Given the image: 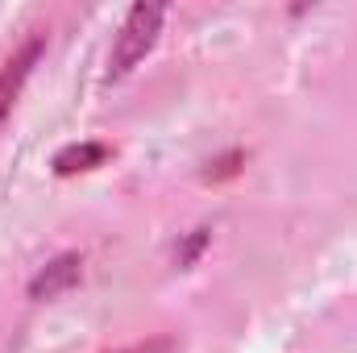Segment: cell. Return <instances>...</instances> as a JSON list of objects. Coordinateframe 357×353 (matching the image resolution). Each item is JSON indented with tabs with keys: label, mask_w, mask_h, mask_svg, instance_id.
<instances>
[{
	"label": "cell",
	"mask_w": 357,
	"mask_h": 353,
	"mask_svg": "<svg viewBox=\"0 0 357 353\" xmlns=\"http://www.w3.org/2000/svg\"><path fill=\"white\" fill-rule=\"evenodd\" d=\"M162 21H167V8L162 4H133L129 8V17L116 29L112 54H108V80H125L154 50V42L162 33Z\"/></svg>",
	"instance_id": "6da1fadb"
},
{
	"label": "cell",
	"mask_w": 357,
	"mask_h": 353,
	"mask_svg": "<svg viewBox=\"0 0 357 353\" xmlns=\"http://www.w3.org/2000/svg\"><path fill=\"white\" fill-rule=\"evenodd\" d=\"M38 59H42V38H25V42L4 59V67H0V129H4V121H8V112H13L21 88L29 84Z\"/></svg>",
	"instance_id": "7a4b0ae2"
},
{
	"label": "cell",
	"mask_w": 357,
	"mask_h": 353,
	"mask_svg": "<svg viewBox=\"0 0 357 353\" xmlns=\"http://www.w3.org/2000/svg\"><path fill=\"white\" fill-rule=\"evenodd\" d=\"M79 270H84V258L79 254H63V258H54V262L29 283V295L33 299H54L59 291H67L71 283H79Z\"/></svg>",
	"instance_id": "3957f363"
},
{
	"label": "cell",
	"mask_w": 357,
	"mask_h": 353,
	"mask_svg": "<svg viewBox=\"0 0 357 353\" xmlns=\"http://www.w3.org/2000/svg\"><path fill=\"white\" fill-rule=\"evenodd\" d=\"M104 158H108V146H100V142L67 146V150L54 158V171H59V175H75V171H91V167H100Z\"/></svg>",
	"instance_id": "277c9868"
},
{
	"label": "cell",
	"mask_w": 357,
	"mask_h": 353,
	"mask_svg": "<svg viewBox=\"0 0 357 353\" xmlns=\"http://www.w3.org/2000/svg\"><path fill=\"white\" fill-rule=\"evenodd\" d=\"M112 353H175V341L171 337H150V341H137V345H125V350Z\"/></svg>",
	"instance_id": "5b68a950"
}]
</instances>
